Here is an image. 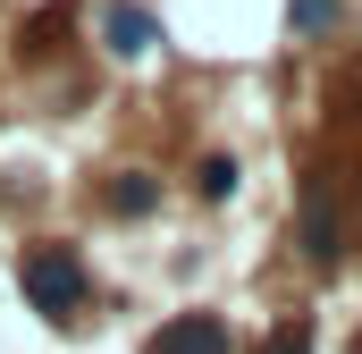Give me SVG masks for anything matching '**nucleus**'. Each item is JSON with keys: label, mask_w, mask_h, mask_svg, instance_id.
Wrapping results in <instances>:
<instances>
[{"label": "nucleus", "mask_w": 362, "mask_h": 354, "mask_svg": "<svg viewBox=\"0 0 362 354\" xmlns=\"http://www.w3.org/2000/svg\"><path fill=\"white\" fill-rule=\"evenodd\" d=\"M17 287H25V304H34L42 321H76L93 278H85V253H76V245H25Z\"/></svg>", "instance_id": "nucleus-1"}, {"label": "nucleus", "mask_w": 362, "mask_h": 354, "mask_svg": "<svg viewBox=\"0 0 362 354\" xmlns=\"http://www.w3.org/2000/svg\"><path fill=\"white\" fill-rule=\"evenodd\" d=\"M262 354H312V321H303V312H295V321H278Z\"/></svg>", "instance_id": "nucleus-7"}, {"label": "nucleus", "mask_w": 362, "mask_h": 354, "mask_svg": "<svg viewBox=\"0 0 362 354\" xmlns=\"http://www.w3.org/2000/svg\"><path fill=\"white\" fill-rule=\"evenodd\" d=\"M303 262H312V270H337V262H346V219H337L329 169L303 177Z\"/></svg>", "instance_id": "nucleus-2"}, {"label": "nucleus", "mask_w": 362, "mask_h": 354, "mask_svg": "<svg viewBox=\"0 0 362 354\" xmlns=\"http://www.w3.org/2000/svg\"><path fill=\"white\" fill-rule=\"evenodd\" d=\"M228 194H236V161L211 152V161H202V202H228Z\"/></svg>", "instance_id": "nucleus-6"}, {"label": "nucleus", "mask_w": 362, "mask_h": 354, "mask_svg": "<svg viewBox=\"0 0 362 354\" xmlns=\"http://www.w3.org/2000/svg\"><path fill=\"white\" fill-rule=\"evenodd\" d=\"M152 202H160V185H152V177H144V169H127V177H110V211H127V219H144V211H152Z\"/></svg>", "instance_id": "nucleus-5"}, {"label": "nucleus", "mask_w": 362, "mask_h": 354, "mask_svg": "<svg viewBox=\"0 0 362 354\" xmlns=\"http://www.w3.org/2000/svg\"><path fill=\"white\" fill-rule=\"evenodd\" d=\"M101 42H110L118 59H152V51H160V25H152L144 8H127V0H110V17H101Z\"/></svg>", "instance_id": "nucleus-4"}, {"label": "nucleus", "mask_w": 362, "mask_h": 354, "mask_svg": "<svg viewBox=\"0 0 362 354\" xmlns=\"http://www.w3.org/2000/svg\"><path fill=\"white\" fill-rule=\"evenodd\" d=\"M346 354H362V338H354V346H346Z\"/></svg>", "instance_id": "nucleus-9"}, {"label": "nucleus", "mask_w": 362, "mask_h": 354, "mask_svg": "<svg viewBox=\"0 0 362 354\" xmlns=\"http://www.w3.org/2000/svg\"><path fill=\"white\" fill-rule=\"evenodd\" d=\"M286 17H295V34H329L337 25V0H295Z\"/></svg>", "instance_id": "nucleus-8"}, {"label": "nucleus", "mask_w": 362, "mask_h": 354, "mask_svg": "<svg viewBox=\"0 0 362 354\" xmlns=\"http://www.w3.org/2000/svg\"><path fill=\"white\" fill-rule=\"evenodd\" d=\"M144 354H236V338H228L219 312H169V321L144 338Z\"/></svg>", "instance_id": "nucleus-3"}]
</instances>
